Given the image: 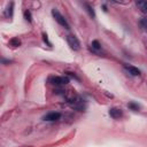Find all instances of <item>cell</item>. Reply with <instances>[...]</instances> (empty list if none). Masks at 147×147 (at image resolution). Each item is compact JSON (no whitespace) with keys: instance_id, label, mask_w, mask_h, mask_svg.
<instances>
[{"instance_id":"cell-4","label":"cell","mask_w":147,"mask_h":147,"mask_svg":"<svg viewBox=\"0 0 147 147\" xmlns=\"http://www.w3.org/2000/svg\"><path fill=\"white\" fill-rule=\"evenodd\" d=\"M60 117H61V114H60V113H57V112H52V113L46 114V115L43 117V120H44V121H47V122H54V121L60 120Z\"/></svg>"},{"instance_id":"cell-9","label":"cell","mask_w":147,"mask_h":147,"mask_svg":"<svg viewBox=\"0 0 147 147\" xmlns=\"http://www.w3.org/2000/svg\"><path fill=\"white\" fill-rule=\"evenodd\" d=\"M137 6L142 13H147V1H137Z\"/></svg>"},{"instance_id":"cell-3","label":"cell","mask_w":147,"mask_h":147,"mask_svg":"<svg viewBox=\"0 0 147 147\" xmlns=\"http://www.w3.org/2000/svg\"><path fill=\"white\" fill-rule=\"evenodd\" d=\"M49 82L53 84V85H56V86H61V85H65L70 82L69 77L68 76H55V77H51L49 78Z\"/></svg>"},{"instance_id":"cell-5","label":"cell","mask_w":147,"mask_h":147,"mask_svg":"<svg viewBox=\"0 0 147 147\" xmlns=\"http://www.w3.org/2000/svg\"><path fill=\"white\" fill-rule=\"evenodd\" d=\"M124 69L126 70L128 74H130L131 76H140V70L133 65L130 64H124Z\"/></svg>"},{"instance_id":"cell-7","label":"cell","mask_w":147,"mask_h":147,"mask_svg":"<svg viewBox=\"0 0 147 147\" xmlns=\"http://www.w3.org/2000/svg\"><path fill=\"white\" fill-rule=\"evenodd\" d=\"M83 6L85 7V11L88 12L89 16H90L91 19H94V17H96V13H94V9H93V7H92L91 5H89V4H86V3H84V4H83Z\"/></svg>"},{"instance_id":"cell-1","label":"cell","mask_w":147,"mask_h":147,"mask_svg":"<svg viewBox=\"0 0 147 147\" xmlns=\"http://www.w3.org/2000/svg\"><path fill=\"white\" fill-rule=\"evenodd\" d=\"M52 15H53V17L55 19V21H56L61 27H63L64 29H69V24H68L67 20L63 17V15H62L59 11L53 9V11H52Z\"/></svg>"},{"instance_id":"cell-8","label":"cell","mask_w":147,"mask_h":147,"mask_svg":"<svg viewBox=\"0 0 147 147\" xmlns=\"http://www.w3.org/2000/svg\"><path fill=\"white\" fill-rule=\"evenodd\" d=\"M91 49H92L94 53H98L99 51H101V44H100L98 40H93L92 44H91Z\"/></svg>"},{"instance_id":"cell-15","label":"cell","mask_w":147,"mask_h":147,"mask_svg":"<svg viewBox=\"0 0 147 147\" xmlns=\"http://www.w3.org/2000/svg\"><path fill=\"white\" fill-rule=\"evenodd\" d=\"M43 39H44V41H45L48 46H52V44L48 41V38H47V35H46V33H43Z\"/></svg>"},{"instance_id":"cell-12","label":"cell","mask_w":147,"mask_h":147,"mask_svg":"<svg viewBox=\"0 0 147 147\" xmlns=\"http://www.w3.org/2000/svg\"><path fill=\"white\" fill-rule=\"evenodd\" d=\"M128 107H129V109H131V110H133V112H138V110L140 109V106H139L138 104H134V102H130V104L128 105Z\"/></svg>"},{"instance_id":"cell-6","label":"cell","mask_w":147,"mask_h":147,"mask_svg":"<svg viewBox=\"0 0 147 147\" xmlns=\"http://www.w3.org/2000/svg\"><path fill=\"white\" fill-rule=\"evenodd\" d=\"M109 115H110L113 118L117 120V118H121V117L123 116V112H122V109L114 107V108H110V109H109Z\"/></svg>"},{"instance_id":"cell-2","label":"cell","mask_w":147,"mask_h":147,"mask_svg":"<svg viewBox=\"0 0 147 147\" xmlns=\"http://www.w3.org/2000/svg\"><path fill=\"white\" fill-rule=\"evenodd\" d=\"M67 43L70 46V48L74 49V51H78L81 48V43H80V40L77 39L76 36H72V35L67 36Z\"/></svg>"},{"instance_id":"cell-16","label":"cell","mask_w":147,"mask_h":147,"mask_svg":"<svg viewBox=\"0 0 147 147\" xmlns=\"http://www.w3.org/2000/svg\"><path fill=\"white\" fill-rule=\"evenodd\" d=\"M65 75H67V76H71V77H74L75 80H77V81H78V77L75 75V74H72V72H65Z\"/></svg>"},{"instance_id":"cell-10","label":"cell","mask_w":147,"mask_h":147,"mask_svg":"<svg viewBox=\"0 0 147 147\" xmlns=\"http://www.w3.org/2000/svg\"><path fill=\"white\" fill-rule=\"evenodd\" d=\"M9 44H11V46H13V47H19V46L21 45V40H20L17 37H15V38H12V39L9 40Z\"/></svg>"},{"instance_id":"cell-13","label":"cell","mask_w":147,"mask_h":147,"mask_svg":"<svg viewBox=\"0 0 147 147\" xmlns=\"http://www.w3.org/2000/svg\"><path fill=\"white\" fill-rule=\"evenodd\" d=\"M140 27L142 28V30L147 31V17H142L140 20Z\"/></svg>"},{"instance_id":"cell-11","label":"cell","mask_w":147,"mask_h":147,"mask_svg":"<svg viewBox=\"0 0 147 147\" xmlns=\"http://www.w3.org/2000/svg\"><path fill=\"white\" fill-rule=\"evenodd\" d=\"M13 8H14V3H11L7 7V11H6V16L7 17H12L13 16Z\"/></svg>"},{"instance_id":"cell-14","label":"cell","mask_w":147,"mask_h":147,"mask_svg":"<svg viewBox=\"0 0 147 147\" xmlns=\"http://www.w3.org/2000/svg\"><path fill=\"white\" fill-rule=\"evenodd\" d=\"M24 19H25V21H28L29 23H31V22H32V17H31V13H30V11H25V12H24Z\"/></svg>"}]
</instances>
